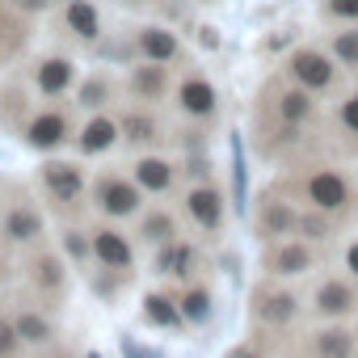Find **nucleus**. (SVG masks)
Wrapping results in <instances>:
<instances>
[{"instance_id":"nucleus-1","label":"nucleus","mask_w":358,"mask_h":358,"mask_svg":"<svg viewBox=\"0 0 358 358\" xmlns=\"http://www.w3.org/2000/svg\"><path fill=\"white\" fill-rule=\"evenodd\" d=\"M278 72H282L287 80L303 85V89L316 93V97H333V93H341L345 80H350V72L333 59V51H329L324 43H299V47H291Z\"/></svg>"},{"instance_id":"nucleus-14","label":"nucleus","mask_w":358,"mask_h":358,"mask_svg":"<svg viewBox=\"0 0 358 358\" xmlns=\"http://www.w3.org/2000/svg\"><path fill=\"white\" fill-rule=\"evenodd\" d=\"M43 186H47L59 203H72L85 182H80V173H76L72 164H47V169H43Z\"/></svg>"},{"instance_id":"nucleus-31","label":"nucleus","mask_w":358,"mask_h":358,"mask_svg":"<svg viewBox=\"0 0 358 358\" xmlns=\"http://www.w3.org/2000/svg\"><path fill=\"white\" fill-rule=\"evenodd\" d=\"M182 316H190V320H207V316H211V295H207V291H186V299H182Z\"/></svg>"},{"instance_id":"nucleus-17","label":"nucleus","mask_w":358,"mask_h":358,"mask_svg":"<svg viewBox=\"0 0 358 358\" xmlns=\"http://www.w3.org/2000/svg\"><path fill=\"white\" fill-rule=\"evenodd\" d=\"M118 135H122V127H118L114 118H93V122L80 131V148H85V152H106V148H114Z\"/></svg>"},{"instance_id":"nucleus-18","label":"nucleus","mask_w":358,"mask_h":358,"mask_svg":"<svg viewBox=\"0 0 358 358\" xmlns=\"http://www.w3.org/2000/svg\"><path fill=\"white\" fill-rule=\"evenodd\" d=\"M295 312H299V303H295V295H287V291H266V295L257 299V316H262V320L287 324Z\"/></svg>"},{"instance_id":"nucleus-10","label":"nucleus","mask_w":358,"mask_h":358,"mask_svg":"<svg viewBox=\"0 0 358 358\" xmlns=\"http://www.w3.org/2000/svg\"><path fill=\"white\" fill-rule=\"evenodd\" d=\"M324 47L333 51V59L350 76H358V26H329L324 30Z\"/></svg>"},{"instance_id":"nucleus-9","label":"nucleus","mask_w":358,"mask_h":358,"mask_svg":"<svg viewBox=\"0 0 358 358\" xmlns=\"http://www.w3.org/2000/svg\"><path fill=\"white\" fill-rule=\"evenodd\" d=\"M131 93H135L139 101H160V97L169 93V64L143 59V64L131 72Z\"/></svg>"},{"instance_id":"nucleus-40","label":"nucleus","mask_w":358,"mask_h":358,"mask_svg":"<svg viewBox=\"0 0 358 358\" xmlns=\"http://www.w3.org/2000/svg\"><path fill=\"white\" fill-rule=\"evenodd\" d=\"M89 358H101V354H89Z\"/></svg>"},{"instance_id":"nucleus-37","label":"nucleus","mask_w":358,"mask_h":358,"mask_svg":"<svg viewBox=\"0 0 358 358\" xmlns=\"http://www.w3.org/2000/svg\"><path fill=\"white\" fill-rule=\"evenodd\" d=\"M13 5H22V9H30V13H38V9L47 5V0H13Z\"/></svg>"},{"instance_id":"nucleus-15","label":"nucleus","mask_w":358,"mask_h":358,"mask_svg":"<svg viewBox=\"0 0 358 358\" xmlns=\"http://www.w3.org/2000/svg\"><path fill=\"white\" fill-rule=\"evenodd\" d=\"M135 186H143V190H169L173 186V164L169 160H160V156H143L139 164H135Z\"/></svg>"},{"instance_id":"nucleus-19","label":"nucleus","mask_w":358,"mask_h":358,"mask_svg":"<svg viewBox=\"0 0 358 358\" xmlns=\"http://www.w3.org/2000/svg\"><path fill=\"white\" fill-rule=\"evenodd\" d=\"M64 131H68V122H64L59 114H38V118L30 122V131H26V135H30V143H34V148H55V143L64 139Z\"/></svg>"},{"instance_id":"nucleus-33","label":"nucleus","mask_w":358,"mask_h":358,"mask_svg":"<svg viewBox=\"0 0 358 358\" xmlns=\"http://www.w3.org/2000/svg\"><path fill=\"white\" fill-rule=\"evenodd\" d=\"M13 350H17V324L0 320V358H9Z\"/></svg>"},{"instance_id":"nucleus-25","label":"nucleus","mask_w":358,"mask_h":358,"mask_svg":"<svg viewBox=\"0 0 358 358\" xmlns=\"http://www.w3.org/2000/svg\"><path fill=\"white\" fill-rule=\"evenodd\" d=\"M324 26H358V0H320Z\"/></svg>"},{"instance_id":"nucleus-2","label":"nucleus","mask_w":358,"mask_h":358,"mask_svg":"<svg viewBox=\"0 0 358 358\" xmlns=\"http://www.w3.org/2000/svg\"><path fill=\"white\" fill-rule=\"evenodd\" d=\"M266 110H270L274 127H303L308 131L320 118V97L278 72V80L266 85Z\"/></svg>"},{"instance_id":"nucleus-28","label":"nucleus","mask_w":358,"mask_h":358,"mask_svg":"<svg viewBox=\"0 0 358 358\" xmlns=\"http://www.w3.org/2000/svg\"><path fill=\"white\" fill-rule=\"evenodd\" d=\"M143 312H148L152 324H164V329H173L177 320H182V316H177V308H173L164 295H148V299H143Z\"/></svg>"},{"instance_id":"nucleus-16","label":"nucleus","mask_w":358,"mask_h":358,"mask_svg":"<svg viewBox=\"0 0 358 358\" xmlns=\"http://www.w3.org/2000/svg\"><path fill=\"white\" fill-rule=\"evenodd\" d=\"M68 26H72V34L85 38V43H93V38L101 34V17H97V9L89 5V0H72V5H68Z\"/></svg>"},{"instance_id":"nucleus-20","label":"nucleus","mask_w":358,"mask_h":358,"mask_svg":"<svg viewBox=\"0 0 358 358\" xmlns=\"http://www.w3.org/2000/svg\"><path fill=\"white\" fill-rule=\"evenodd\" d=\"M122 135L131 139V143H152L156 135H160V127H156V118L148 114V110H131V114H122Z\"/></svg>"},{"instance_id":"nucleus-39","label":"nucleus","mask_w":358,"mask_h":358,"mask_svg":"<svg viewBox=\"0 0 358 358\" xmlns=\"http://www.w3.org/2000/svg\"><path fill=\"white\" fill-rule=\"evenodd\" d=\"M354 93H358V76H354Z\"/></svg>"},{"instance_id":"nucleus-12","label":"nucleus","mask_w":358,"mask_h":358,"mask_svg":"<svg viewBox=\"0 0 358 358\" xmlns=\"http://www.w3.org/2000/svg\"><path fill=\"white\" fill-rule=\"evenodd\" d=\"M93 253H97V262L110 266V270H127V266H131V245H127L118 232H110V228L93 232Z\"/></svg>"},{"instance_id":"nucleus-24","label":"nucleus","mask_w":358,"mask_h":358,"mask_svg":"<svg viewBox=\"0 0 358 358\" xmlns=\"http://www.w3.org/2000/svg\"><path fill=\"white\" fill-rule=\"evenodd\" d=\"M316 350H320V358H350L354 354V337L345 329H324L316 337Z\"/></svg>"},{"instance_id":"nucleus-13","label":"nucleus","mask_w":358,"mask_h":358,"mask_svg":"<svg viewBox=\"0 0 358 358\" xmlns=\"http://www.w3.org/2000/svg\"><path fill=\"white\" fill-rule=\"evenodd\" d=\"M316 308H320L324 316H345V312L354 308V287L341 282V278H324L320 291H316Z\"/></svg>"},{"instance_id":"nucleus-3","label":"nucleus","mask_w":358,"mask_h":358,"mask_svg":"<svg viewBox=\"0 0 358 358\" xmlns=\"http://www.w3.org/2000/svg\"><path fill=\"white\" fill-rule=\"evenodd\" d=\"M299 194H303V203H308V207L337 215V211H350L354 186H350V177H345L341 169H329V164H324V169H312V173H303Z\"/></svg>"},{"instance_id":"nucleus-26","label":"nucleus","mask_w":358,"mask_h":358,"mask_svg":"<svg viewBox=\"0 0 358 358\" xmlns=\"http://www.w3.org/2000/svg\"><path fill=\"white\" fill-rule=\"evenodd\" d=\"M68 80H72V64L68 59H47L43 72H38L43 93H59V89H68Z\"/></svg>"},{"instance_id":"nucleus-27","label":"nucleus","mask_w":358,"mask_h":358,"mask_svg":"<svg viewBox=\"0 0 358 358\" xmlns=\"http://www.w3.org/2000/svg\"><path fill=\"white\" fill-rule=\"evenodd\" d=\"M143 236H148L152 245H169V241L177 236V224H173V215H164V211L148 215V220H143Z\"/></svg>"},{"instance_id":"nucleus-22","label":"nucleus","mask_w":358,"mask_h":358,"mask_svg":"<svg viewBox=\"0 0 358 358\" xmlns=\"http://www.w3.org/2000/svg\"><path fill=\"white\" fill-rule=\"evenodd\" d=\"M329 220H333L329 211L308 207V211H299V228H295V232H299L303 241H329V236H333V224H329Z\"/></svg>"},{"instance_id":"nucleus-29","label":"nucleus","mask_w":358,"mask_h":358,"mask_svg":"<svg viewBox=\"0 0 358 358\" xmlns=\"http://www.w3.org/2000/svg\"><path fill=\"white\" fill-rule=\"evenodd\" d=\"M17 337H22V341L43 345V341L51 337V324H47L43 316H34V312H22V316H17Z\"/></svg>"},{"instance_id":"nucleus-11","label":"nucleus","mask_w":358,"mask_h":358,"mask_svg":"<svg viewBox=\"0 0 358 358\" xmlns=\"http://www.w3.org/2000/svg\"><path fill=\"white\" fill-rule=\"evenodd\" d=\"M101 211L106 215H135L139 211V186L122 182V177L101 182Z\"/></svg>"},{"instance_id":"nucleus-6","label":"nucleus","mask_w":358,"mask_h":358,"mask_svg":"<svg viewBox=\"0 0 358 358\" xmlns=\"http://www.w3.org/2000/svg\"><path fill=\"white\" fill-rule=\"evenodd\" d=\"M135 47L152 64H177V59H182V38H177L173 30H164V26H143L135 34Z\"/></svg>"},{"instance_id":"nucleus-8","label":"nucleus","mask_w":358,"mask_h":358,"mask_svg":"<svg viewBox=\"0 0 358 358\" xmlns=\"http://www.w3.org/2000/svg\"><path fill=\"white\" fill-rule=\"evenodd\" d=\"M257 224H262L266 236H295L299 211H295V203H287V199H266L262 211H257Z\"/></svg>"},{"instance_id":"nucleus-35","label":"nucleus","mask_w":358,"mask_h":358,"mask_svg":"<svg viewBox=\"0 0 358 358\" xmlns=\"http://www.w3.org/2000/svg\"><path fill=\"white\" fill-rule=\"evenodd\" d=\"M122 354H127V358H156L152 350H143V345H135V341H122Z\"/></svg>"},{"instance_id":"nucleus-36","label":"nucleus","mask_w":358,"mask_h":358,"mask_svg":"<svg viewBox=\"0 0 358 358\" xmlns=\"http://www.w3.org/2000/svg\"><path fill=\"white\" fill-rule=\"evenodd\" d=\"M345 270H350V274L358 278V241H354V245L345 249Z\"/></svg>"},{"instance_id":"nucleus-30","label":"nucleus","mask_w":358,"mask_h":358,"mask_svg":"<svg viewBox=\"0 0 358 358\" xmlns=\"http://www.w3.org/2000/svg\"><path fill=\"white\" fill-rule=\"evenodd\" d=\"M333 118L341 122V131H345V135H358V93H354V89H350V93H341V101H337Z\"/></svg>"},{"instance_id":"nucleus-7","label":"nucleus","mask_w":358,"mask_h":358,"mask_svg":"<svg viewBox=\"0 0 358 358\" xmlns=\"http://www.w3.org/2000/svg\"><path fill=\"white\" fill-rule=\"evenodd\" d=\"M186 211H190V220H194L199 228L215 232V228L224 224V194H220L215 186H194V190L186 194Z\"/></svg>"},{"instance_id":"nucleus-38","label":"nucleus","mask_w":358,"mask_h":358,"mask_svg":"<svg viewBox=\"0 0 358 358\" xmlns=\"http://www.w3.org/2000/svg\"><path fill=\"white\" fill-rule=\"evenodd\" d=\"M232 358H257V354H253V350H236Z\"/></svg>"},{"instance_id":"nucleus-4","label":"nucleus","mask_w":358,"mask_h":358,"mask_svg":"<svg viewBox=\"0 0 358 358\" xmlns=\"http://www.w3.org/2000/svg\"><path fill=\"white\" fill-rule=\"evenodd\" d=\"M177 106H182V114H190V118H211L220 110V93L203 72H190V76H182V85H177Z\"/></svg>"},{"instance_id":"nucleus-5","label":"nucleus","mask_w":358,"mask_h":358,"mask_svg":"<svg viewBox=\"0 0 358 358\" xmlns=\"http://www.w3.org/2000/svg\"><path fill=\"white\" fill-rule=\"evenodd\" d=\"M270 270L282 278H299L308 270H316V249L312 241H278L270 249Z\"/></svg>"},{"instance_id":"nucleus-21","label":"nucleus","mask_w":358,"mask_h":358,"mask_svg":"<svg viewBox=\"0 0 358 358\" xmlns=\"http://www.w3.org/2000/svg\"><path fill=\"white\" fill-rule=\"evenodd\" d=\"M156 266H160V274H190V266H194V249H190V245L169 241Z\"/></svg>"},{"instance_id":"nucleus-23","label":"nucleus","mask_w":358,"mask_h":358,"mask_svg":"<svg viewBox=\"0 0 358 358\" xmlns=\"http://www.w3.org/2000/svg\"><path fill=\"white\" fill-rule=\"evenodd\" d=\"M5 232H9V241H34V236L43 232V220H38V215H34L30 207H17V211L9 215Z\"/></svg>"},{"instance_id":"nucleus-34","label":"nucleus","mask_w":358,"mask_h":358,"mask_svg":"<svg viewBox=\"0 0 358 358\" xmlns=\"http://www.w3.org/2000/svg\"><path fill=\"white\" fill-rule=\"evenodd\" d=\"M38 278H43L47 287L59 282V262H55V257H43V262H38Z\"/></svg>"},{"instance_id":"nucleus-41","label":"nucleus","mask_w":358,"mask_h":358,"mask_svg":"<svg viewBox=\"0 0 358 358\" xmlns=\"http://www.w3.org/2000/svg\"><path fill=\"white\" fill-rule=\"evenodd\" d=\"M135 5H143V0H135Z\"/></svg>"},{"instance_id":"nucleus-32","label":"nucleus","mask_w":358,"mask_h":358,"mask_svg":"<svg viewBox=\"0 0 358 358\" xmlns=\"http://www.w3.org/2000/svg\"><path fill=\"white\" fill-rule=\"evenodd\" d=\"M106 97H110V85H106V80H89V85L80 89V101H85V106H101Z\"/></svg>"}]
</instances>
